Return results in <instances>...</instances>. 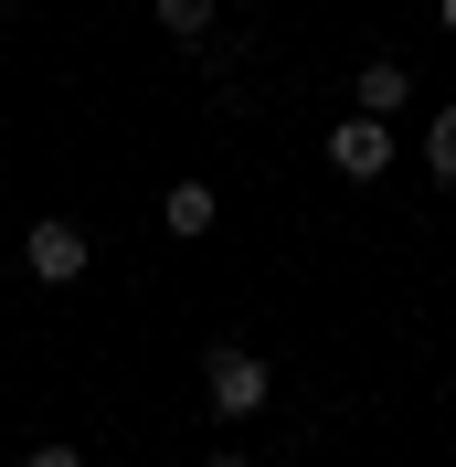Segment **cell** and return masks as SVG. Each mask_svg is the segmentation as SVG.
I'll use <instances>...</instances> for the list:
<instances>
[{
  "instance_id": "1",
  "label": "cell",
  "mask_w": 456,
  "mask_h": 467,
  "mask_svg": "<svg viewBox=\"0 0 456 467\" xmlns=\"http://www.w3.org/2000/svg\"><path fill=\"white\" fill-rule=\"evenodd\" d=\"M202 393H212L223 425H244V414L265 404V361H255V350H212V361H202Z\"/></svg>"
},
{
  "instance_id": "7",
  "label": "cell",
  "mask_w": 456,
  "mask_h": 467,
  "mask_svg": "<svg viewBox=\"0 0 456 467\" xmlns=\"http://www.w3.org/2000/svg\"><path fill=\"white\" fill-rule=\"evenodd\" d=\"M425 160H435V181H456V107H435V128H425Z\"/></svg>"
},
{
  "instance_id": "2",
  "label": "cell",
  "mask_w": 456,
  "mask_h": 467,
  "mask_svg": "<svg viewBox=\"0 0 456 467\" xmlns=\"http://www.w3.org/2000/svg\"><path fill=\"white\" fill-rule=\"evenodd\" d=\"M329 160H340V171L350 181H382V171H393V128H382V117H340V128H329Z\"/></svg>"
},
{
  "instance_id": "8",
  "label": "cell",
  "mask_w": 456,
  "mask_h": 467,
  "mask_svg": "<svg viewBox=\"0 0 456 467\" xmlns=\"http://www.w3.org/2000/svg\"><path fill=\"white\" fill-rule=\"evenodd\" d=\"M32 467H86V446H32Z\"/></svg>"
},
{
  "instance_id": "10",
  "label": "cell",
  "mask_w": 456,
  "mask_h": 467,
  "mask_svg": "<svg viewBox=\"0 0 456 467\" xmlns=\"http://www.w3.org/2000/svg\"><path fill=\"white\" fill-rule=\"evenodd\" d=\"M435 11H446V32H456V0H435Z\"/></svg>"
},
{
  "instance_id": "4",
  "label": "cell",
  "mask_w": 456,
  "mask_h": 467,
  "mask_svg": "<svg viewBox=\"0 0 456 467\" xmlns=\"http://www.w3.org/2000/svg\"><path fill=\"white\" fill-rule=\"evenodd\" d=\"M403 96H414V75H403L393 54H382V64H361V107H371V117H382V107H403Z\"/></svg>"
},
{
  "instance_id": "3",
  "label": "cell",
  "mask_w": 456,
  "mask_h": 467,
  "mask_svg": "<svg viewBox=\"0 0 456 467\" xmlns=\"http://www.w3.org/2000/svg\"><path fill=\"white\" fill-rule=\"evenodd\" d=\"M32 276H43V287H75V276H86V234L75 223H32Z\"/></svg>"
},
{
  "instance_id": "6",
  "label": "cell",
  "mask_w": 456,
  "mask_h": 467,
  "mask_svg": "<svg viewBox=\"0 0 456 467\" xmlns=\"http://www.w3.org/2000/svg\"><path fill=\"white\" fill-rule=\"evenodd\" d=\"M160 32H171V43H202V32H212V0H160Z\"/></svg>"
},
{
  "instance_id": "5",
  "label": "cell",
  "mask_w": 456,
  "mask_h": 467,
  "mask_svg": "<svg viewBox=\"0 0 456 467\" xmlns=\"http://www.w3.org/2000/svg\"><path fill=\"white\" fill-rule=\"evenodd\" d=\"M160 223H171V234H212V192H202V181H181L171 202H160Z\"/></svg>"
},
{
  "instance_id": "9",
  "label": "cell",
  "mask_w": 456,
  "mask_h": 467,
  "mask_svg": "<svg viewBox=\"0 0 456 467\" xmlns=\"http://www.w3.org/2000/svg\"><path fill=\"white\" fill-rule=\"evenodd\" d=\"M202 467H244V457H233V446H212V457H202Z\"/></svg>"
}]
</instances>
